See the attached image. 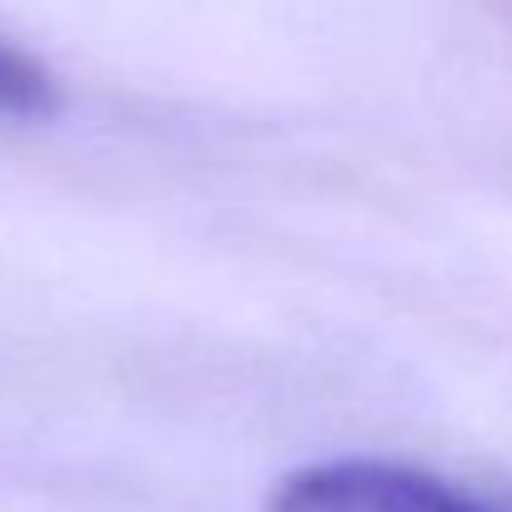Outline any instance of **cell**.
I'll list each match as a JSON object with an SVG mask.
<instances>
[{
	"mask_svg": "<svg viewBox=\"0 0 512 512\" xmlns=\"http://www.w3.org/2000/svg\"><path fill=\"white\" fill-rule=\"evenodd\" d=\"M267 512H512L497 502H482L447 477L397 467V462H372V457H342V462H317L292 472Z\"/></svg>",
	"mask_w": 512,
	"mask_h": 512,
	"instance_id": "cell-1",
	"label": "cell"
},
{
	"mask_svg": "<svg viewBox=\"0 0 512 512\" xmlns=\"http://www.w3.org/2000/svg\"><path fill=\"white\" fill-rule=\"evenodd\" d=\"M0 111L6 116H46L56 111V81L41 61L0 41Z\"/></svg>",
	"mask_w": 512,
	"mask_h": 512,
	"instance_id": "cell-2",
	"label": "cell"
}]
</instances>
